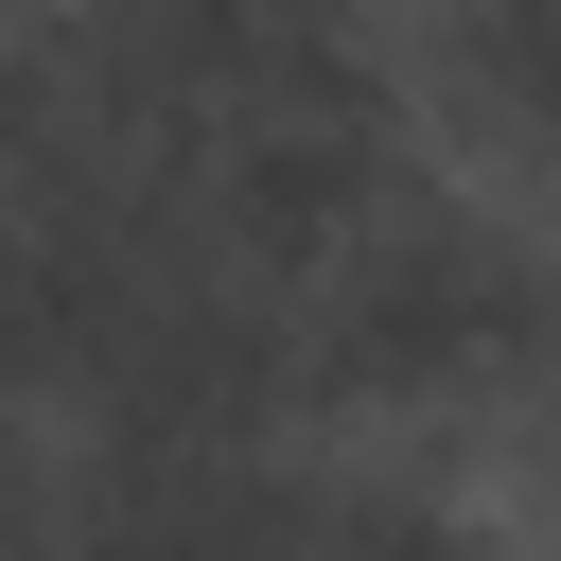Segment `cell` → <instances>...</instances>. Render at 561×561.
Returning a JSON list of instances; mask_svg holds the SVG:
<instances>
[{
	"instance_id": "6da1fadb",
	"label": "cell",
	"mask_w": 561,
	"mask_h": 561,
	"mask_svg": "<svg viewBox=\"0 0 561 561\" xmlns=\"http://www.w3.org/2000/svg\"><path fill=\"white\" fill-rule=\"evenodd\" d=\"M298 316H316V403H368V421H543L561 403V280L456 175L386 193Z\"/></svg>"
},
{
	"instance_id": "7a4b0ae2",
	"label": "cell",
	"mask_w": 561,
	"mask_h": 561,
	"mask_svg": "<svg viewBox=\"0 0 561 561\" xmlns=\"http://www.w3.org/2000/svg\"><path fill=\"white\" fill-rule=\"evenodd\" d=\"M421 70L473 140L561 175V0H421Z\"/></svg>"
}]
</instances>
